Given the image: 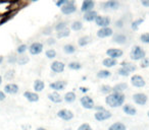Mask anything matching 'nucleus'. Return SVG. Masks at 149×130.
<instances>
[{
    "instance_id": "f257e3e1",
    "label": "nucleus",
    "mask_w": 149,
    "mask_h": 130,
    "mask_svg": "<svg viewBox=\"0 0 149 130\" xmlns=\"http://www.w3.org/2000/svg\"><path fill=\"white\" fill-rule=\"evenodd\" d=\"M126 96L123 93H116V91H111L108 94L105 98V103L110 108H118L124 105Z\"/></svg>"
},
{
    "instance_id": "f03ea898",
    "label": "nucleus",
    "mask_w": 149,
    "mask_h": 130,
    "mask_svg": "<svg viewBox=\"0 0 149 130\" xmlns=\"http://www.w3.org/2000/svg\"><path fill=\"white\" fill-rule=\"evenodd\" d=\"M130 57L134 61H140L144 57H146V51L140 46H134L130 52Z\"/></svg>"
},
{
    "instance_id": "7ed1b4c3",
    "label": "nucleus",
    "mask_w": 149,
    "mask_h": 130,
    "mask_svg": "<svg viewBox=\"0 0 149 130\" xmlns=\"http://www.w3.org/2000/svg\"><path fill=\"white\" fill-rule=\"evenodd\" d=\"M60 11H61V13L64 15H70L76 12V11H77V6L74 4V0H70L68 3L62 5V6L60 7Z\"/></svg>"
},
{
    "instance_id": "20e7f679",
    "label": "nucleus",
    "mask_w": 149,
    "mask_h": 130,
    "mask_svg": "<svg viewBox=\"0 0 149 130\" xmlns=\"http://www.w3.org/2000/svg\"><path fill=\"white\" fill-rule=\"evenodd\" d=\"M94 118H95V120L98 122L106 121V120H108V119L111 118V113L105 109L100 110V111L95 112V114H94Z\"/></svg>"
},
{
    "instance_id": "39448f33",
    "label": "nucleus",
    "mask_w": 149,
    "mask_h": 130,
    "mask_svg": "<svg viewBox=\"0 0 149 130\" xmlns=\"http://www.w3.org/2000/svg\"><path fill=\"white\" fill-rule=\"evenodd\" d=\"M95 25L99 28H104V27H109L110 23H111V19L108 17H105V15H97V17L94 21Z\"/></svg>"
},
{
    "instance_id": "423d86ee",
    "label": "nucleus",
    "mask_w": 149,
    "mask_h": 130,
    "mask_svg": "<svg viewBox=\"0 0 149 130\" xmlns=\"http://www.w3.org/2000/svg\"><path fill=\"white\" fill-rule=\"evenodd\" d=\"M80 103H81L82 107L84 109H87V110H92L94 109L95 107V104H94V101L91 97L89 96H84L80 99Z\"/></svg>"
},
{
    "instance_id": "0eeeda50",
    "label": "nucleus",
    "mask_w": 149,
    "mask_h": 130,
    "mask_svg": "<svg viewBox=\"0 0 149 130\" xmlns=\"http://www.w3.org/2000/svg\"><path fill=\"white\" fill-rule=\"evenodd\" d=\"M131 83H132L133 87H138V89H141V87H144L145 85H146V81L143 78L141 75L139 74H134L132 77H131Z\"/></svg>"
},
{
    "instance_id": "6e6552de",
    "label": "nucleus",
    "mask_w": 149,
    "mask_h": 130,
    "mask_svg": "<svg viewBox=\"0 0 149 130\" xmlns=\"http://www.w3.org/2000/svg\"><path fill=\"white\" fill-rule=\"evenodd\" d=\"M96 35H97V37L100 38V39L109 38V37H112V35H113V30L109 27L100 28V29L97 31V33H96Z\"/></svg>"
},
{
    "instance_id": "1a4fd4ad",
    "label": "nucleus",
    "mask_w": 149,
    "mask_h": 130,
    "mask_svg": "<svg viewBox=\"0 0 149 130\" xmlns=\"http://www.w3.org/2000/svg\"><path fill=\"white\" fill-rule=\"evenodd\" d=\"M133 101H134V103L137 104V105L144 106V105H146L147 101H148V98L143 93H136L133 95Z\"/></svg>"
},
{
    "instance_id": "9d476101",
    "label": "nucleus",
    "mask_w": 149,
    "mask_h": 130,
    "mask_svg": "<svg viewBox=\"0 0 149 130\" xmlns=\"http://www.w3.org/2000/svg\"><path fill=\"white\" fill-rule=\"evenodd\" d=\"M104 10H118L120 8V2L118 0H107L102 3Z\"/></svg>"
},
{
    "instance_id": "9b49d317",
    "label": "nucleus",
    "mask_w": 149,
    "mask_h": 130,
    "mask_svg": "<svg viewBox=\"0 0 149 130\" xmlns=\"http://www.w3.org/2000/svg\"><path fill=\"white\" fill-rule=\"evenodd\" d=\"M43 44L40 42H35V43L31 44V46L29 47V52L31 55H39L43 51Z\"/></svg>"
},
{
    "instance_id": "f8f14e48",
    "label": "nucleus",
    "mask_w": 149,
    "mask_h": 130,
    "mask_svg": "<svg viewBox=\"0 0 149 130\" xmlns=\"http://www.w3.org/2000/svg\"><path fill=\"white\" fill-rule=\"evenodd\" d=\"M57 117L63 121H70L74 118V113L68 109H61L57 112Z\"/></svg>"
},
{
    "instance_id": "ddd939ff",
    "label": "nucleus",
    "mask_w": 149,
    "mask_h": 130,
    "mask_svg": "<svg viewBox=\"0 0 149 130\" xmlns=\"http://www.w3.org/2000/svg\"><path fill=\"white\" fill-rule=\"evenodd\" d=\"M50 68H51L52 72L54 73H61L65 69V64L63 62L60 61H53L50 65Z\"/></svg>"
},
{
    "instance_id": "4468645a",
    "label": "nucleus",
    "mask_w": 149,
    "mask_h": 130,
    "mask_svg": "<svg viewBox=\"0 0 149 130\" xmlns=\"http://www.w3.org/2000/svg\"><path fill=\"white\" fill-rule=\"evenodd\" d=\"M106 55L107 57L113 58V59H118L124 55V52L122 49H116V48H111L106 51Z\"/></svg>"
},
{
    "instance_id": "2eb2a0df",
    "label": "nucleus",
    "mask_w": 149,
    "mask_h": 130,
    "mask_svg": "<svg viewBox=\"0 0 149 130\" xmlns=\"http://www.w3.org/2000/svg\"><path fill=\"white\" fill-rule=\"evenodd\" d=\"M66 85H68V83H66V81L58 80V81H54V83H50L49 87L51 89H53V91H63V89H65Z\"/></svg>"
},
{
    "instance_id": "dca6fc26",
    "label": "nucleus",
    "mask_w": 149,
    "mask_h": 130,
    "mask_svg": "<svg viewBox=\"0 0 149 130\" xmlns=\"http://www.w3.org/2000/svg\"><path fill=\"white\" fill-rule=\"evenodd\" d=\"M94 7H95V1L94 0H83L81 5V11L84 13L86 11L94 9Z\"/></svg>"
},
{
    "instance_id": "f3484780",
    "label": "nucleus",
    "mask_w": 149,
    "mask_h": 130,
    "mask_svg": "<svg viewBox=\"0 0 149 130\" xmlns=\"http://www.w3.org/2000/svg\"><path fill=\"white\" fill-rule=\"evenodd\" d=\"M98 15V12L94 9L92 10H89V11H86L84 12V15H83V19L85 21H88V23H92V21H95V19L97 17Z\"/></svg>"
},
{
    "instance_id": "a211bd4d",
    "label": "nucleus",
    "mask_w": 149,
    "mask_h": 130,
    "mask_svg": "<svg viewBox=\"0 0 149 130\" xmlns=\"http://www.w3.org/2000/svg\"><path fill=\"white\" fill-rule=\"evenodd\" d=\"M127 40H128V38H127L126 35H124V34H116V35H112V41L114 42V43L118 44V45H124V44L127 43Z\"/></svg>"
},
{
    "instance_id": "6ab92c4d",
    "label": "nucleus",
    "mask_w": 149,
    "mask_h": 130,
    "mask_svg": "<svg viewBox=\"0 0 149 130\" xmlns=\"http://www.w3.org/2000/svg\"><path fill=\"white\" fill-rule=\"evenodd\" d=\"M102 65H103L105 68H112V67H114L116 65H118V59L107 57V58H105V59H103Z\"/></svg>"
},
{
    "instance_id": "aec40b11",
    "label": "nucleus",
    "mask_w": 149,
    "mask_h": 130,
    "mask_svg": "<svg viewBox=\"0 0 149 130\" xmlns=\"http://www.w3.org/2000/svg\"><path fill=\"white\" fill-rule=\"evenodd\" d=\"M4 91L9 95H15L19 91V85L15 83H8L4 87Z\"/></svg>"
},
{
    "instance_id": "412c9836",
    "label": "nucleus",
    "mask_w": 149,
    "mask_h": 130,
    "mask_svg": "<svg viewBox=\"0 0 149 130\" xmlns=\"http://www.w3.org/2000/svg\"><path fill=\"white\" fill-rule=\"evenodd\" d=\"M24 97L31 103H35V102L39 101V96L37 93H33V91H25L24 93Z\"/></svg>"
},
{
    "instance_id": "4be33fe9",
    "label": "nucleus",
    "mask_w": 149,
    "mask_h": 130,
    "mask_svg": "<svg viewBox=\"0 0 149 130\" xmlns=\"http://www.w3.org/2000/svg\"><path fill=\"white\" fill-rule=\"evenodd\" d=\"M48 99H49V101H51L52 103H54V104H59L62 102L61 96H60L59 94L55 91H54L53 93L48 94Z\"/></svg>"
},
{
    "instance_id": "5701e85b",
    "label": "nucleus",
    "mask_w": 149,
    "mask_h": 130,
    "mask_svg": "<svg viewBox=\"0 0 149 130\" xmlns=\"http://www.w3.org/2000/svg\"><path fill=\"white\" fill-rule=\"evenodd\" d=\"M123 111H124L125 114H127L129 116H134L137 114L136 108H134L131 105H123Z\"/></svg>"
},
{
    "instance_id": "b1692460",
    "label": "nucleus",
    "mask_w": 149,
    "mask_h": 130,
    "mask_svg": "<svg viewBox=\"0 0 149 130\" xmlns=\"http://www.w3.org/2000/svg\"><path fill=\"white\" fill-rule=\"evenodd\" d=\"M76 99H77V96H76V94H74V91H68V93H66L63 97L64 102L68 104L74 103V102L76 101Z\"/></svg>"
},
{
    "instance_id": "393cba45",
    "label": "nucleus",
    "mask_w": 149,
    "mask_h": 130,
    "mask_svg": "<svg viewBox=\"0 0 149 130\" xmlns=\"http://www.w3.org/2000/svg\"><path fill=\"white\" fill-rule=\"evenodd\" d=\"M126 89H128V85L126 83H116L114 87H112V91H116V93H123Z\"/></svg>"
},
{
    "instance_id": "a878e982",
    "label": "nucleus",
    "mask_w": 149,
    "mask_h": 130,
    "mask_svg": "<svg viewBox=\"0 0 149 130\" xmlns=\"http://www.w3.org/2000/svg\"><path fill=\"white\" fill-rule=\"evenodd\" d=\"M108 130H127V126L122 122H114L108 127Z\"/></svg>"
},
{
    "instance_id": "bb28decb",
    "label": "nucleus",
    "mask_w": 149,
    "mask_h": 130,
    "mask_svg": "<svg viewBox=\"0 0 149 130\" xmlns=\"http://www.w3.org/2000/svg\"><path fill=\"white\" fill-rule=\"evenodd\" d=\"M120 65H122V67H124V68H126L127 70L129 71V72H134L135 70L137 69L136 65L133 63H131V62H127V61H124L120 63Z\"/></svg>"
},
{
    "instance_id": "cd10ccee",
    "label": "nucleus",
    "mask_w": 149,
    "mask_h": 130,
    "mask_svg": "<svg viewBox=\"0 0 149 130\" xmlns=\"http://www.w3.org/2000/svg\"><path fill=\"white\" fill-rule=\"evenodd\" d=\"M76 51H77V49L72 44H65L63 46V52L68 55H72V54L76 53Z\"/></svg>"
},
{
    "instance_id": "c85d7f7f",
    "label": "nucleus",
    "mask_w": 149,
    "mask_h": 130,
    "mask_svg": "<svg viewBox=\"0 0 149 130\" xmlns=\"http://www.w3.org/2000/svg\"><path fill=\"white\" fill-rule=\"evenodd\" d=\"M96 76L100 79H106V78H108V77L111 76V72H110L109 70H107V69H103V70L98 71Z\"/></svg>"
},
{
    "instance_id": "c756f323",
    "label": "nucleus",
    "mask_w": 149,
    "mask_h": 130,
    "mask_svg": "<svg viewBox=\"0 0 149 130\" xmlns=\"http://www.w3.org/2000/svg\"><path fill=\"white\" fill-rule=\"evenodd\" d=\"M44 87H45V83H44V81L40 80V79L35 80V83H34V89H35L36 93H40V91H42L44 89Z\"/></svg>"
},
{
    "instance_id": "7c9ffc66",
    "label": "nucleus",
    "mask_w": 149,
    "mask_h": 130,
    "mask_svg": "<svg viewBox=\"0 0 149 130\" xmlns=\"http://www.w3.org/2000/svg\"><path fill=\"white\" fill-rule=\"evenodd\" d=\"M89 43H90V37H88V36H83V37H81L78 40V45L80 47H86Z\"/></svg>"
},
{
    "instance_id": "2f4dec72",
    "label": "nucleus",
    "mask_w": 149,
    "mask_h": 130,
    "mask_svg": "<svg viewBox=\"0 0 149 130\" xmlns=\"http://www.w3.org/2000/svg\"><path fill=\"white\" fill-rule=\"evenodd\" d=\"M68 68L70 69V70H74V71H77V70H80V69L82 68V64L80 63V62H77V61H72L68 63Z\"/></svg>"
},
{
    "instance_id": "473e14b6",
    "label": "nucleus",
    "mask_w": 149,
    "mask_h": 130,
    "mask_svg": "<svg viewBox=\"0 0 149 130\" xmlns=\"http://www.w3.org/2000/svg\"><path fill=\"white\" fill-rule=\"evenodd\" d=\"M70 29L74 32H79L83 29V23L80 21H72V23L70 25Z\"/></svg>"
},
{
    "instance_id": "72a5a7b5",
    "label": "nucleus",
    "mask_w": 149,
    "mask_h": 130,
    "mask_svg": "<svg viewBox=\"0 0 149 130\" xmlns=\"http://www.w3.org/2000/svg\"><path fill=\"white\" fill-rule=\"evenodd\" d=\"M70 35V31L68 28H66V29L62 30V31H59L56 33V36H57L58 39H63V38H68V36Z\"/></svg>"
},
{
    "instance_id": "f704fd0d",
    "label": "nucleus",
    "mask_w": 149,
    "mask_h": 130,
    "mask_svg": "<svg viewBox=\"0 0 149 130\" xmlns=\"http://www.w3.org/2000/svg\"><path fill=\"white\" fill-rule=\"evenodd\" d=\"M143 21H144V19H136V21H134L132 23V25H131L132 30H134V31H137V30L139 29V27L142 25Z\"/></svg>"
},
{
    "instance_id": "c9c22d12",
    "label": "nucleus",
    "mask_w": 149,
    "mask_h": 130,
    "mask_svg": "<svg viewBox=\"0 0 149 130\" xmlns=\"http://www.w3.org/2000/svg\"><path fill=\"white\" fill-rule=\"evenodd\" d=\"M45 56L48 59H54L56 57V51L54 49H48L45 51Z\"/></svg>"
},
{
    "instance_id": "e433bc0d",
    "label": "nucleus",
    "mask_w": 149,
    "mask_h": 130,
    "mask_svg": "<svg viewBox=\"0 0 149 130\" xmlns=\"http://www.w3.org/2000/svg\"><path fill=\"white\" fill-rule=\"evenodd\" d=\"M100 91L102 94H104V95H108V94H110L112 91V87L108 85H103L100 87Z\"/></svg>"
},
{
    "instance_id": "4c0bfd02",
    "label": "nucleus",
    "mask_w": 149,
    "mask_h": 130,
    "mask_svg": "<svg viewBox=\"0 0 149 130\" xmlns=\"http://www.w3.org/2000/svg\"><path fill=\"white\" fill-rule=\"evenodd\" d=\"M68 28V25H66V23H64V21H59V23H57L55 25V31H56V33L57 32H59V31H62V30H64V29H66Z\"/></svg>"
},
{
    "instance_id": "58836bf2",
    "label": "nucleus",
    "mask_w": 149,
    "mask_h": 130,
    "mask_svg": "<svg viewBox=\"0 0 149 130\" xmlns=\"http://www.w3.org/2000/svg\"><path fill=\"white\" fill-rule=\"evenodd\" d=\"M140 67L141 68H148L149 67V57H144L140 60Z\"/></svg>"
},
{
    "instance_id": "ea45409f",
    "label": "nucleus",
    "mask_w": 149,
    "mask_h": 130,
    "mask_svg": "<svg viewBox=\"0 0 149 130\" xmlns=\"http://www.w3.org/2000/svg\"><path fill=\"white\" fill-rule=\"evenodd\" d=\"M118 74L120 75V76H123V77H127V76H129V75H130V72H129L126 68H124V67L120 66V68H118Z\"/></svg>"
},
{
    "instance_id": "a19ab883",
    "label": "nucleus",
    "mask_w": 149,
    "mask_h": 130,
    "mask_svg": "<svg viewBox=\"0 0 149 130\" xmlns=\"http://www.w3.org/2000/svg\"><path fill=\"white\" fill-rule=\"evenodd\" d=\"M140 41L144 44H149V33H144L140 36Z\"/></svg>"
},
{
    "instance_id": "79ce46f5",
    "label": "nucleus",
    "mask_w": 149,
    "mask_h": 130,
    "mask_svg": "<svg viewBox=\"0 0 149 130\" xmlns=\"http://www.w3.org/2000/svg\"><path fill=\"white\" fill-rule=\"evenodd\" d=\"M27 50H28V46L25 45V44H22V45H19V47H17V52L19 54H24Z\"/></svg>"
},
{
    "instance_id": "37998d69",
    "label": "nucleus",
    "mask_w": 149,
    "mask_h": 130,
    "mask_svg": "<svg viewBox=\"0 0 149 130\" xmlns=\"http://www.w3.org/2000/svg\"><path fill=\"white\" fill-rule=\"evenodd\" d=\"M28 62H29V58H28L27 56H23V57H19V59H17V63H19V65H25Z\"/></svg>"
},
{
    "instance_id": "c03bdc74",
    "label": "nucleus",
    "mask_w": 149,
    "mask_h": 130,
    "mask_svg": "<svg viewBox=\"0 0 149 130\" xmlns=\"http://www.w3.org/2000/svg\"><path fill=\"white\" fill-rule=\"evenodd\" d=\"M77 130H93V129H92V127L88 123H83L78 127Z\"/></svg>"
},
{
    "instance_id": "a18cd8bd",
    "label": "nucleus",
    "mask_w": 149,
    "mask_h": 130,
    "mask_svg": "<svg viewBox=\"0 0 149 130\" xmlns=\"http://www.w3.org/2000/svg\"><path fill=\"white\" fill-rule=\"evenodd\" d=\"M68 1H70V0H57V1H56V3H55V5L60 8L62 5H64L65 3H68Z\"/></svg>"
},
{
    "instance_id": "49530a36",
    "label": "nucleus",
    "mask_w": 149,
    "mask_h": 130,
    "mask_svg": "<svg viewBox=\"0 0 149 130\" xmlns=\"http://www.w3.org/2000/svg\"><path fill=\"white\" fill-rule=\"evenodd\" d=\"M13 76H15V71L13 70H9L6 72V74H5V77H6L7 79H11L13 78Z\"/></svg>"
},
{
    "instance_id": "de8ad7c7",
    "label": "nucleus",
    "mask_w": 149,
    "mask_h": 130,
    "mask_svg": "<svg viewBox=\"0 0 149 130\" xmlns=\"http://www.w3.org/2000/svg\"><path fill=\"white\" fill-rule=\"evenodd\" d=\"M141 4L142 6L146 7V8H149V0H140Z\"/></svg>"
},
{
    "instance_id": "09e8293b",
    "label": "nucleus",
    "mask_w": 149,
    "mask_h": 130,
    "mask_svg": "<svg viewBox=\"0 0 149 130\" xmlns=\"http://www.w3.org/2000/svg\"><path fill=\"white\" fill-rule=\"evenodd\" d=\"M56 43V41H55V39H53V38H50V39H48L47 40V44L48 45H54V44Z\"/></svg>"
},
{
    "instance_id": "8fccbe9b",
    "label": "nucleus",
    "mask_w": 149,
    "mask_h": 130,
    "mask_svg": "<svg viewBox=\"0 0 149 130\" xmlns=\"http://www.w3.org/2000/svg\"><path fill=\"white\" fill-rule=\"evenodd\" d=\"M80 91H82V93H83V94H86V93H87L88 91H89V89H88V87H80Z\"/></svg>"
},
{
    "instance_id": "3c124183",
    "label": "nucleus",
    "mask_w": 149,
    "mask_h": 130,
    "mask_svg": "<svg viewBox=\"0 0 149 130\" xmlns=\"http://www.w3.org/2000/svg\"><path fill=\"white\" fill-rule=\"evenodd\" d=\"M5 94L3 93V91H0V102L3 101V100H5Z\"/></svg>"
},
{
    "instance_id": "603ef678",
    "label": "nucleus",
    "mask_w": 149,
    "mask_h": 130,
    "mask_svg": "<svg viewBox=\"0 0 149 130\" xmlns=\"http://www.w3.org/2000/svg\"><path fill=\"white\" fill-rule=\"evenodd\" d=\"M37 130H47V129H45V128H43V127H39V128H37Z\"/></svg>"
},
{
    "instance_id": "864d4df0",
    "label": "nucleus",
    "mask_w": 149,
    "mask_h": 130,
    "mask_svg": "<svg viewBox=\"0 0 149 130\" xmlns=\"http://www.w3.org/2000/svg\"><path fill=\"white\" fill-rule=\"evenodd\" d=\"M1 83H2V76L0 75V85H1Z\"/></svg>"
},
{
    "instance_id": "5fc2aeb1",
    "label": "nucleus",
    "mask_w": 149,
    "mask_h": 130,
    "mask_svg": "<svg viewBox=\"0 0 149 130\" xmlns=\"http://www.w3.org/2000/svg\"><path fill=\"white\" fill-rule=\"evenodd\" d=\"M2 60H3V58H2V57H0V63L2 62Z\"/></svg>"
},
{
    "instance_id": "6e6d98bb",
    "label": "nucleus",
    "mask_w": 149,
    "mask_h": 130,
    "mask_svg": "<svg viewBox=\"0 0 149 130\" xmlns=\"http://www.w3.org/2000/svg\"><path fill=\"white\" fill-rule=\"evenodd\" d=\"M64 130H72V128H66V129H64Z\"/></svg>"
},
{
    "instance_id": "4d7b16f0",
    "label": "nucleus",
    "mask_w": 149,
    "mask_h": 130,
    "mask_svg": "<svg viewBox=\"0 0 149 130\" xmlns=\"http://www.w3.org/2000/svg\"><path fill=\"white\" fill-rule=\"evenodd\" d=\"M147 116H148V118H149V111L147 112Z\"/></svg>"
}]
</instances>
